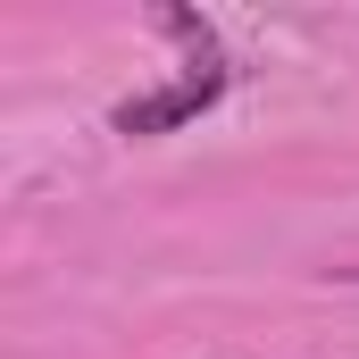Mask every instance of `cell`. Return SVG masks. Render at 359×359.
<instances>
[{
  "label": "cell",
  "mask_w": 359,
  "mask_h": 359,
  "mask_svg": "<svg viewBox=\"0 0 359 359\" xmlns=\"http://www.w3.org/2000/svg\"><path fill=\"white\" fill-rule=\"evenodd\" d=\"M226 84H234V67L217 59V50H201L184 76H168L159 92H134V100H117L109 109V126L117 134H134V142H151V134H176V126H192L201 109H217L226 100Z\"/></svg>",
  "instance_id": "obj_1"
}]
</instances>
